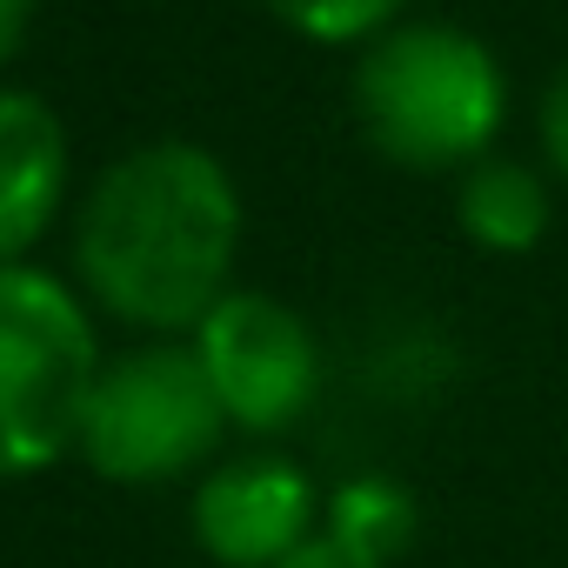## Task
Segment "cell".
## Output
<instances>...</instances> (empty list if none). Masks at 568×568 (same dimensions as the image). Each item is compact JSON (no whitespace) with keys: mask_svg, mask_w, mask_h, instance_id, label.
Listing matches in <instances>:
<instances>
[{"mask_svg":"<svg viewBox=\"0 0 568 568\" xmlns=\"http://www.w3.org/2000/svg\"><path fill=\"white\" fill-rule=\"evenodd\" d=\"M548 221H555V181H548V168L488 154L468 174H455V227L468 234V247L515 261V254L541 247Z\"/></svg>","mask_w":568,"mask_h":568,"instance_id":"ba28073f","label":"cell"},{"mask_svg":"<svg viewBox=\"0 0 568 568\" xmlns=\"http://www.w3.org/2000/svg\"><path fill=\"white\" fill-rule=\"evenodd\" d=\"M281 28H295L315 48H368L382 41L408 0H267Z\"/></svg>","mask_w":568,"mask_h":568,"instance_id":"9c48e42d","label":"cell"},{"mask_svg":"<svg viewBox=\"0 0 568 568\" xmlns=\"http://www.w3.org/2000/svg\"><path fill=\"white\" fill-rule=\"evenodd\" d=\"M535 134H541V168H548V181L568 187V68L548 81L541 114H535Z\"/></svg>","mask_w":568,"mask_h":568,"instance_id":"8fae6325","label":"cell"},{"mask_svg":"<svg viewBox=\"0 0 568 568\" xmlns=\"http://www.w3.org/2000/svg\"><path fill=\"white\" fill-rule=\"evenodd\" d=\"M28 21H34V0H0V68H8L28 41Z\"/></svg>","mask_w":568,"mask_h":568,"instance_id":"4fadbf2b","label":"cell"},{"mask_svg":"<svg viewBox=\"0 0 568 568\" xmlns=\"http://www.w3.org/2000/svg\"><path fill=\"white\" fill-rule=\"evenodd\" d=\"M355 121L408 174H468L495 154L508 74L455 21H395L355 61Z\"/></svg>","mask_w":568,"mask_h":568,"instance_id":"7a4b0ae2","label":"cell"},{"mask_svg":"<svg viewBox=\"0 0 568 568\" xmlns=\"http://www.w3.org/2000/svg\"><path fill=\"white\" fill-rule=\"evenodd\" d=\"M241 247L234 174L194 141H154L121 154L74 227L88 288L134 328H201L227 295Z\"/></svg>","mask_w":568,"mask_h":568,"instance_id":"6da1fadb","label":"cell"},{"mask_svg":"<svg viewBox=\"0 0 568 568\" xmlns=\"http://www.w3.org/2000/svg\"><path fill=\"white\" fill-rule=\"evenodd\" d=\"M101 382L88 308L41 267H0V481L81 448Z\"/></svg>","mask_w":568,"mask_h":568,"instance_id":"3957f363","label":"cell"},{"mask_svg":"<svg viewBox=\"0 0 568 568\" xmlns=\"http://www.w3.org/2000/svg\"><path fill=\"white\" fill-rule=\"evenodd\" d=\"M328 528H342V535H355L362 548H375V555H388L395 561V548L415 535V501L395 488V481H348L335 501H328Z\"/></svg>","mask_w":568,"mask_h":568,"instance_id":"30bf717a","label":"cell"},{"mask_svg":"<svg viewBox=\"0 0 568 568\" xmlns=\"http://www.w3.org/2000/svg\"><path fill=\"white\" fill-rule=\"evenodd\" d=\"M227 408L194 348H134L128 362L101 368L81 455L108 481H174L221 448Z\"/></svg>","mask_w":568,"mask_h":568,"instance_id":"277c9868","label":"cell"},{"mask_svg":"<svg viewBox=\"0 0 568 568\" xmlns=\"http://www.w3.org/2000/svg\"><path fill=\"white\" fill-rule=\"evenodd\" d=\"M281 568H388V555H375V548H362L355 535H342V528H315Z\"/></svg>","mask_w":568,"mask_h":568,"instance_id":"7c38bea8","label":"cell"},{"mask_svg":"<svg viewBox=\"0 0 568 568\" xmlns=\"http://www.w3.org/2000/svg\"><path fill=\"white\" fill-rule=\"evenodd\" d=\"M68 187V134L41 94L0 88V267H14L54 221Z\"/></svg>","mask_w":568,"mask_h":568,"instance_id":"52a82bcc","label":"cell"},{"mask_svg":"<svg viewBox=\"0 0 568 568\" xmlns=\"http://www.w3.org/2000/svg\"><path fill=\"white\" fill-rule=\"evenodd\" d=\"M315 481L288 455H241L221 462L194 488V541L221 568H281L315 535Z\"/></svg>","mask_w":568,"mask_h":568,"instance_id":"8992f818","label":"cell"},{"mask_svg":"<svg viewBox=\"0 0 568 568\" xmlns=\"http://www.w3.org/2000/svg\"><path fill=\"white\" fill-rule=\"evenodd\" d=\"M194 355H201L227 422L247 435L295 428L322 395L315 328L288 302H274L261 288H227L207 308V322L194 328Z\"/></svg>","mask_w":568,"mask_h":568,"instance_id":"5b68a950","label":"cell"}]
</instances>
